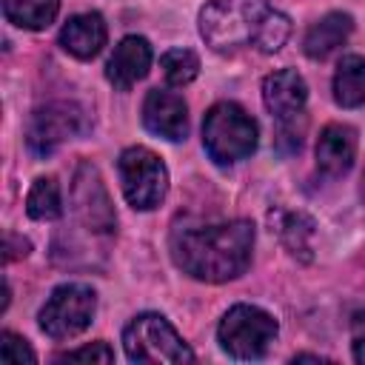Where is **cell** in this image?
I'll return each instance as SVG.
<instances>
[{
    "label": "cell",
    "instance_id": "obj_1",
    "mask_svg": "<svg viewBox=\"0 0 365 365\" xmlns=\"http://www.w3.org/2000/svg\"><path fill=\"white\" fill-rule=\"evenodd\" d=\"M254 225L248 220H231L220 225L182 228L171 240V257L177 268L202 282H228L251 265Z\"/></svg>",
    "mask_w": 365,
    "mask_h": 365
},
{
    "label": "cell",
    "instance_id": "obj_2",
    "mask_svg": "<svg viewBox=\"0 0 365 365\" xmlns=\"http://www.w3.org/2000/svg\"><path fill=\"white\" fill-rule=\"evenodd\" d=\"M200 34L214 51H237L254 46L274 54L291 34V20L265 0H211L200 11Z\"/></svg>",
    "mask_w": 365,
    "mask_h": 365
},
{
    "label": "cell",
    "instance_id": "obj_3",
    "mask_svg": "<svg viewBox=\"0 0 365 365\" xmlns=\"http://www.w3.org/2000/svg\"><path fill=\"white\" fill-rule=\"evenodd\" d=\"M257 123L237 103H217L202 120V145L217 165H234L248 160L257 148Z\"/></svg>",
    "mask_w": 365,
    "mask_h": 365
},
{
    "label": "cell",
    "instance_id": "obj_4",
    "mask_svg": "<svg viewBox=\"0 0 365 365\" xmlns=\"http://www.w3.org/2000/svg\"><path fill=\"white\" fill-rule=\"evenodd\" d=\"M123 348L131 362H191L194 354L163 314H137L123 331Z\"/></svg>",
    "mask_w": 365,
    "mask_h": 365
},
{
    "label": "cell",
    "instance_id": "obj_5",
    "mask_svg": "<svg viewBox=\"0 0 365 365\" xmlns=\"http://www.w3.org/2000/svg\"><path fill=\"white\" fill-rule=\"evenodd\" d=\"M277 331L279 325L268 311L242 302L228 308V314L220 319L217 339L220 348L234 359H259L277 339Z\"/></svg>",
    "mask_w": 365,
    "mask_h": 365
},
{
    "label": "cell",
    "instance_id": "obj_6",
    "mask_svg": "<svg viewBox=\"0 0 365 365\" xmlns=\"http://www.w3.org/2000/svg\"><path fill=\"white\" fill-rule=\"evenodd\" d=\"M117 171H120L123 194L131 208L151 211L163 202V197L168 191V168L151 148H145V145L125 148L117 160Z\"/></svg>",
    "mask_w": 365,
    "mask_h": 365
},
{
    "label": "cell",
    "instance_id": "obj_7",
    "mask_svg": "<svg viewBox=\"0 0 365 365\" xmlns=\"http://www.w3.org/2000/svg\"><path fill=\"white\" fill-rule=\"evenodd\" d=\"M97 297L88 285L66 282L51 291L46 305L40 308V328L51 339H68L86 331L94 319Z\"/></svg>",
    "mask_w": 365,
    "mask_h": 365
},
{
    "label": "cell",
    "instance_id": "obj_8",
    "mask_svg": "<svg viewBox=\"0 0 365 365\" xmlns=\"http://www.w3.org/2000/svg\"><path fill=\"white\" fill-rule=\"evenodd\" d=\"M88 128L86 111L74 103H48L46 108H37L29 125V148L34 154H48L60 143L83 134Z\"/></svg>",
    "mask_w": 365,
    "mask_h": 365
},
{
    "label": "cell",
    "instance_id": "obj_9",
    "mask_svg": "<svg viewBox=\"0 0 365 365\" xmlns=\"http://www.w3.org/2000/svg\"><path fill=\"white\" fill-rule=\"evenodd\" d=\"M71 202H74V214L80 217V222L88 231H111L117 217H114V205L108 200V191L97 174L94 165L83 163L74 174V185H71Z\"/></svg>",
    "mask_w": 365,
    "mask_h": 365
},
{
    "label": "cell",
    "instance_id": "obj_10",
    "mask_svg": "<svg viewBox=\"0 0 365 365\" xmlns=\"http://www.w3.org/2000/svg\"><path fill=\"white\" fill-rule=\"evenodd\" d=\"M143 125L171 143L185 140L188 134V108L185 100L165 88H151L143 103Z\"/></svg>",
    "mask_w": 365,
    "mask_h": 365
},
{
    "label": "cell",
    "instance_id": "obj_11",
    "mask_svg": "<svg viewBox=\"0 0 365 365\" xmlns=\"http://www.w3.org/2000/svg\"><path fill=\"white\" fill-rule=\"evenodd\" d=\"M262 100L265 108L279 120V123H294L308 100V86L294 68H279L265 77L262 83Z\"/></svg>",
    "mask_w": 365,
    "mask_h": 365
},
{
    "label": "cell",
    "instance_id": "obj_12",
    "mask_svg": "<svg viewBox=\"0 0 365 365\" xmlns=\"http://www.w3.org/2000/svg\"><path fill=\"white\" fill-rule=\"evenodd\" d=\"M151 68V46L145 37L128 34L114 46V54L106 63V77L114 88L128 91L137 80H143Z\"/></svg>",
    "mask_w": 365,
    "mask_h": 365
},
{
    "label": "cell",
    "instance_id": "obj_13",
    "mask_svg": "<svg viewBox=\"0 0 365 365\" xmlns=\"http://www.w3.org/2000/svg\"><path fill=\"white\" fill-rule=\"evenodd\" d=\"M356 160V131L342 123H331L317 140V168L325 177H342Z\"/></svg>",
    "mask_w": 365,
    "mask_h": 365
},
{
    "label": "cell",
    "instance_id": "obj_14",
    "mask_svg": "<svg viewBox=\"0 0 365 365\" xmlns=\"http://www.w3.org/2000/svg\"><path fill=\"white\" fill-rule=\"evenodd\" d=\"M106 37H108L106 20L97 11H86V14H74L66 20L60 31V46L77 60H91L103 51Z\"/></svg>",
    "mask_w": 365,
    "mask_h": 365
},
{
    "label": "cell",
    "instance_id": "obj_15",
    "mask_svg": "<svg viewBox=\"0 0 365 365\" xmlns=\"http://www.w3.org/2000/svg\"><path fill=\"white\" fill-rule=\"evenodd\" d=\"M351 31H354V17L345 14V11H331L308 29V34L302 40V48L311 60H325L328 54H334L348 40Z\"/></svg>",
    "mask_w": 365,
    "mask_h": 365
},
{
    "label": "cell",
    "instance_id": "obj_16",
    "mask_svg": "<svg viewBox=\"0 0 365 365\" xmlns=\"http://www.w3.org/2000/svg\"><path fill=\"white\" fill-rule=\"evenodd\" d=\"M334 100L342 108H356L365 103V57L348 54L339 60L334 74Z\"/></svg>",
    "mask_w": 365,
    "mask_h": 365
},
{
    "label": "cell",
    "instance_id": "obj_17",
    "mask_svg": "<svg viewBox=\"0 0 365 365\" xmlns=\"http://www.w3.org/2000/svg\"><path fill=\"white\" fill-rule=\"evenodd\" d=\"M60 0H3V14L9 23L26 31H40L54 23Z\"/></svg>",
    "mask_w": 365,
    "mask_h": 365
},
{
    "label": "cell",
    "instance_id": "obj_18",
    "mask_svg": "<svg viewBox=\"0 0 365 365\" xmlns=\"http://www.w3.org/2000/svg\"><path fill=\"white\" fill-rule=\"evenodd\" d=\"M277 231H279V240L285 242V248L299 257V259H311V237H314V220L308 214H299V211H291V214H279V222H277Z\"/></svg>",
    "mask_w": 365,
    "mask_h": 365
},
{
    "label": "cell",
    "instance_id": "obj_19",
    "mask_svg": "<svg viewBox=\"0 0 365 365\" xmlns=\"http://www.w3.org/2000/svg\"><path fill=\"white\" fill-rule=\"evenodd\" d=\"M26 211L31 220H57L63 214L60 185L54 177H37L26 197Z\"/></svg>",
    "mask_w": 365,
    "mask_h": 365
},
{
    "label": "cell",
    "instance_id": "obj_20",
    "mask_svg": "<svg viewBox=\"0 0 365 365\" xmlns=\"http://www.w3.org/2000/svg\"><path fill=\"white\" fill-rule=\"evenodd\" d=\"M163 74L171 86H188L200 74V57L191 48H171L160 57Z\"/></svg>",
    "mask_w": 365,
    "mask_h": 365
},
{
    "label": "cell",
    "instance_id": "obj_21",
    "mask_svg": "<svg viewBox=\"0 0 365 365\" xmlns=\"http://www.w3.org/2000/svg\"><path fill=\"white\" fill-rule=\"evenodd\" d=\"M0 362L6 365H23V362H37V354L29 348V342L11 331L0 334Z\"/></svg>",
    "mask_w": 365,
    "mask_h": 365
},
{
    "label": "cell",
    "instance_id": "obj_22",
    "mask_svg": "<svg viewBox=\"0 0 365 365\" xmlns=\"http://www.w3.org/2000/svg\"><path fill=\"white\" fill-rule=\"evenodd\" d=\"M57 359L60 362H111L114 359V351L106 342H91V345H83L77 351H66Z\"/></svg>",
    "mask_w": 365,
    "mask_h": 365
},
{
    "label": "cell",
    "instance_id": "obj_23",
    "mask_svg": "<svg viewBox=\"0 0 365 365\" xmlns=\"http://www.w3.org/2000/svg\"><path fill=\"white\" fill-rule=\"evenodd\" d=\"M351 331H354V359L365 362V311H356L351 319Z\"/></svg>",
    "mask_w": 365,
    "mask_h": 365
},
{
    "label": "cell",
    "instance_id": "obj_24",
    "mask_svg": "<svg viewBox=\"0 0 365 365\" xmlns=\"http://www.w3.org/2000/svg\"><path fill=\"white\" fill-rule=\"evenodd\" d=\"M29 240H23V237H17V234H9L6 237V262H11L14 257H26L29 254Z\"/></svg>",
    "mask_w": 365,
    "mask_h": 365
}]
</instances>
